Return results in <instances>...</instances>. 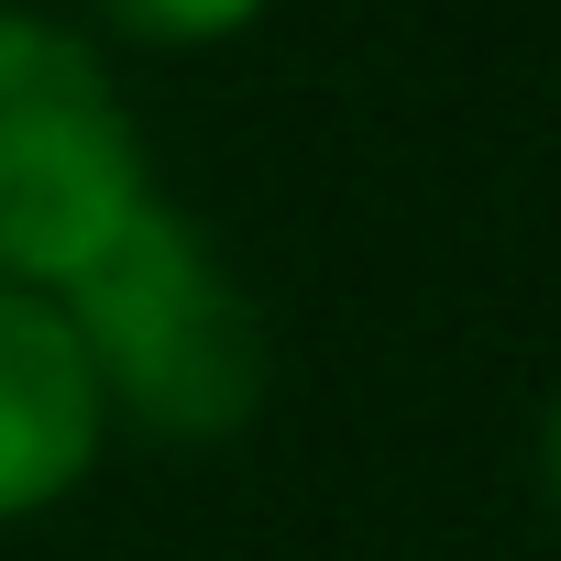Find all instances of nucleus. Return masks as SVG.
Instances as JSON below:
<instances>
[{
    "mask_svg": "<svg viewBox=\"0 0 561 561\" xmlns=\"http://www.w3.org/2000/svg\"><path fill=\"white\" fill-rule=\"evenodd\" d=\"M89 375H100V408L198 451V440H231L253 430L264 408V309L231 275V253L209 242V220H187L165 187L133 198V220L56 287Z\"/></svg>",
    "mask_w": 561,
    "mask_h": 561,
    "instance_id": "1",
    "label": "nucleus"
},
{
    "mask_svg": "<svg viewBox=\"0 0 561 561\" xmlns=\"http://www.w3.org/2000/svg\"><path fill=\"white\" fill-rule=\"evenodd\" d=\"M144 187L154 165L111 56L34 0H0V287L56 298Z\"/></svg>",
    "mask_w": 561,
    "mask_h": 561,
    "instance_id": "2",
    "label": "nucleus"
},
{
    "mask_svg": "<svg viewBox=\"0 0 561 561\" xmlns=\"http://www.w3.org/2000/svg\"><path fill=\"white\" fill-rule=\"evenodd\" d=\"M100 440H111V408H100V375L67 309L45 287H0V528L67 506Z\"/></svg>",
    "mask_w": 561,
    "mask_h": 561,
    "instance_id": "3",
    "label": "nucleus"
},
{
    "mask_svg": "<svg viewBox=\"0 0 561 561\" xmlns=\"http://www.w3.org/2000/svg\"><path fill=\"white\" fill-rule=\"evenodd\" d=\"M78 12L144 56H198V45H231L242 23H264V0H78Z\"/></svg>",
    "mask_w": 561,
    "mask_h": 561,
    "instance_id": "4",
    "label": "nucleus"
},
{
    "mask_svg": "<svg viewBox=\"0 0 561 561\" xmlns=\"http://www.w3.org/2000/svg\"><path fill=\"white\" fill-rule=\"evenodd\" d=\"M539 495H550V517H561V397H550V419H539Z\"/></svg>",
    "mask_w": 561,
    "mask_h": 561,
    "instance_id": "5",
    "label": "nucleus"
}]
</instances>
